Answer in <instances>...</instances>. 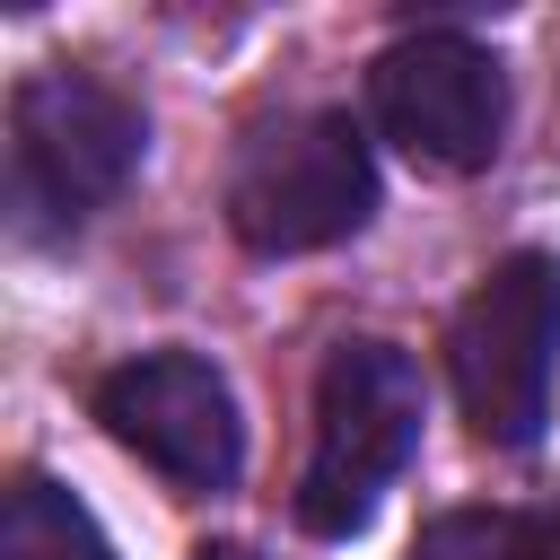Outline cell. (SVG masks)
I'll use <instances>...</instances> for the list:
<instances>
[{
    "label": "cell",
    "instance_id": "6",
    "mask_svg": "<svg viewBox=\"0 0 560 560\" xmlns=\"http://www.w3.org/2000/svg\"><path fill=\"white\" fill-rule=\"evenodd\" d=\"M96 420L114 446H131L149 472H166L175 490H228L245 464V420L236 394L210 359L192 350H149L131 368H114L96 385Z\"/></svg>",
    "mask_w": 560,
    "mask_h": 560
},
{
    "label": "cell",
    "instance_id": "8",
    "mask_svg": "<svg viewBox=\"0 0 560 560\" xmlns=\"http://www.w3.org/2000/svg\"><path fill=\"white\" fill-rule=\"evenodd\" d=\"M411 560H516V516H499V508H455V516H438V525L411 542Z\"/></svg>",
    "mask_w": 560,
    "mask_h": 560
},
{
    "label": "cell",
    "instance_id": "5",
    "mask_svg": "<svg viewBox=\"0 0 560 560\" xmlns=\"http://www.w3.org/2000/svg\"><path fill=\"white\" fill-rule=\"evenodd\" d=\"M368 105H376V131H385L411 166L472 175V166L499 158L508 70H499L490 44H472V35H455V26H420V35H402V44L376 52Z\"/></svg>",
    "mask_w": 560,
    "mask_h": 560
},
{
    "label": "cell",
    "instance_id": "7",
    "mask_svg": "<svg viewBox=\"0 0 560 560\" xmlns=\"http://www.w3.org/2000/svg\"><path fill=\"white\" fill-rule=\"evenodd\" d=\"M0 560H114V551H105L96 516H88L61 481L26 472V481L9 490V516H0Z\"/></svg>",
    "mask_w": 560,
    "mask_h": 560
},
{
    "label": "cell",
    "instance_id": "3",
    "mask_svg": "<svg viewBox=\"0 0 560 560\" xmlns=\"http://www.w3.org/2000/svg\"><path fill=\"white\" fill-rule=\"evenodd\" d=\"M446 368H455V402L472 438L534 446L551 420V368H560V262L534 245L499 254L455 306Z\"/></svg>",
    "mask_w": 560,
    "mask_h": 560
},
{
    "label": "cell",
    "instance_id": "10",
    "mask_svg": "<svg viewBox=\"0 0 560 560\" xmlns=\"http://www.w3.org/2000/svg\"><path fill=\"white\" fill-rule=\"evenodd\" d=\"M192 560H254V551H245V542H201Z\"/></svg>",
    "mask_w": 560,
    "mask_h": 560
},
{
    "label": "cell",
    "instance_id": "4",
    "mask_svg": "<svg viewBox=\"0 0 560 560\" xmlns=\"http://www.w3.org/2000/svg\"><path fill=\"white\" fill-rule=\"evenodd\" d=\"M376 210V158L350 114H289L262 122L228 166V228L254 254H324L359 236Z\"/></svg>",
    "mask_w": 560,
    "mask_h": 560
},
{
    "label": "cell",
    "instance_id": "1",
    "mask_svg": "<svg viewBox=\"0 0 560 560\" xmlns=\"http://www.w3.org/2000/svg\"><path fill=\"white\" fill-rule=\"evenodd\" d=\"M429 420L420 368L394 341H341L315 376V446L298 472V525L341 542L376 516V499L394 490V472L411 464Z\"/></svg>",
    "mask_w": 560,
    "mask_h": 560
},
{
    "label": "cell",
    "instance_id": "2",
    "mask_svg": "<svg viewBox=\"0 0 560 560\" xmlns=\"http://www.w3.org/2000/svg\"><path fill=\"white\" fill-rule=\"evenodd\" d=\"M149 149V114L96 70H35L9 96V201L26 228H79L105 210Z\"/></svg>",
    "mask_w": 560,
    "mask_h": 560
},
{
    "label": "cell",
    "instance_id": "9",
    "mask_svg": "<svg viewBox=\"0 0 560 560\" xmlns=\"http://www.w3.org/2000/svg\"><path fill=\"white\" fill-rule=\"evenodd\" d=\"M516 560H560V508H542L534 525H516Z\"/></svg>",
    "mask_w": 560,
    "mask_h": 560
}]
</instances>
